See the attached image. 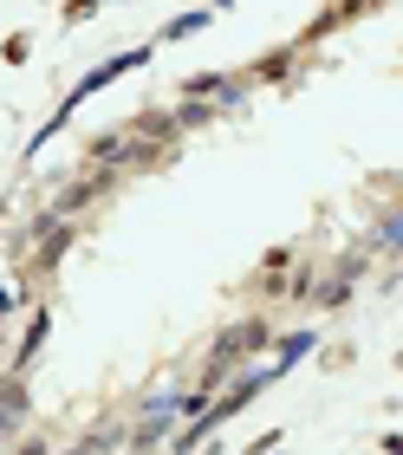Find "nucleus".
<instances>
[{
	"instance_id": "nucleus-1",
	"label": "nucleus",
	"mask_w": 403,
	"mask_h": 455,
	"mask_svg": "<svg viewBox=\"0 0 403 455\" xmlns=\"http://www.w3.org/2000/svg\"><path fill=\"white\" fill-rule=\"evenodd\" d=\"M39 345H46V313H39V319L27 325V345H20V364H27V358H33V351H39Z\"/></svg>"
},
{
	"instance_id": "nucleus-3",
	"label": "nucleus",
	"mask_w": 403,
	"mask_h": 455,
	"mask_svg": "<svg viewBox=\"0 0 403 455\" xmlns=\"http://www.w3.org/2000/svg\"><path fill=\"white\" fill-rule=\"evenodd\" d=\"M92 7H98V0H66V20H85Z\"/></svg>"
},
{
	"instance_id": "nucleus-2",
	"label": "nucleus",
	"mask_w": 403,
	"mask_h": 455,
	"mask_svg": "<svg viewBox=\"0 0 403 455\" xmlns=\"http://www.w3.org/2000/svg\"><path fill=\"white\" fill-rule=\"evenodd\" d=\"M0 52H7V66H27V52H33V39H27V33H13V39H7V46H0Z\"/></svg>"
}]
</instances>
